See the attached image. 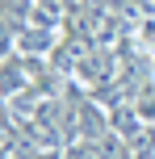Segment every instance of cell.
<instances>
[{
  "label": "cell",
  "instance_id": "6da1fadb",
  "mask_svg": "<svg viewBox=\"0 0 155 159\" xmlns=\"http://www.w3.org/2000/svg\"><path fill=\"white\" fill-rule=\"evenodd\" d=\"M55 46V34L42 30V25H34V30H21V38H17V50L21 55H42V50Z\"/></svg>",
  "mask_w": 155,
  "mask_h": 159
},
{
  "label": "cell",
  "instance_id": "7a4b0ae2",
  "mask_svg": "<svg viewBox=\"0 0 155 159\" xmlns=\"http://www.w3.org/2000/svg\"><path fill=\"white\" fill-rule=\"evenodd\" d=\"M67 159H97V155H92V151H71Z\"/></svg>",
  "mask_w": 155,
  "mask_h": 159
}]
</instances>
